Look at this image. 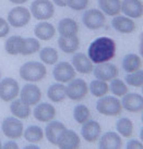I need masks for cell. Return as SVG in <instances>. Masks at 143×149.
Here are the masks:
<instances>
[{"instance_id": "1", "label": "cell", "mask_w": 143, "mask_h": 149, "mask_svg": "<svg viewBox=\"0 0 143 149\" xmlns=\"http://www.w3.org/2000/svg\"><path fill=\"white\" fill-rule=\"evenodd\" d=\"M116 42L113 38L102 36L94 39L88 48V57L95 64L109 62L116 56Z\"/></svg>"}, {"instance_id": "2", "label": "cell", "mask_w": 143, "mask_h": 149, "mask_svg": "<svg viewBox=\"0 0 143 149\" xmlns=\"http://www.w3.org/2000/svg\"><path fill=\"white\" fill-rule=\"evenodd\" d=\"M19 74L23 81L29 83H37L45 79L47 74V69L43 62L38 61H29L22 64Z\"/></svg>"}, {"instance_id": "3", "label": "cell", "mask_w": 143, "mask_h": 149, "mask_svg": "<svg viewBox=\"0 0 143 149\" xmlns=\"http://www.w3.org/2000/svg\"><path fill=\"white\" fill-rule=\"evenodd\" d=\"M96 110L98 113L106 116H118L121 114V101L118 97L114 96H103L96 102Z\"/></svg>"}, {"instance_id": "4", "label": "cell", "mask_w": 143, "mask_h": 149, "mask_svg": "<svg viewBox=\"0 0 143 149\" xmlns=\"http://www.w3.org/2000/svg\"><path fill=\"white\" fill-rule=\"evenodd\" d=\"M29 12L38 21H48L55 14V7L50 0H34Z\"/></svg>"}, {"instance_id": "5", "label": "cell", "mask_w": 143, "mask_h": 149, "mask_svg": "<svg viewBox=\"0 0 143 149\" xmlns=\"http://www.w3.org/2000/svg\"><path fill=\"white\" fill-rule=\"evenodd\" d=\"M1 131L9 139H19L23 136L24 125L20 119L15 116H8L1 123Z\"/></svg>"}, {"instance_id": "6", "label": "cell", "mask_w": 143, "mask_h": 149, "mask_svg": "<svg viewBox=\"0 0 143 149\" xmlns=\"http://www.w3.org/2000/svg\"><path fill=\"white\" fill-rule=\"evenodd\" d=\"M31 17H32V14L29 9L22 6H17L8 12L7 21L10 24V26H13L15 29H21L29 24Z\"/></svg>"}, {"instance_id": "7", "label": "cell", "mask_w": 143, "mask_h": 149, "mask_svg": "<svg viewBox=\"0 0 143 149\" xmlns=\"http://www.w3.org/2000/svg\"><path fill=\"white\" fill-rule=\"evenodd\" d=\"M66 94L69 99L73 101H81L88 96V85L83 79H71L68 86H66Z\"/></svg>"}, {"instance_id": "8", "label": "cell", "mask_w": 143, "mask_h": 149, "mask_svg": "<svg viewBox=\"0 0 143 149\" xmlns=\"http://www.w3.org/2000/svg\"><path fill=\"white\" fill-rule=\"evenodd\" d=\"M82 22L86 29L95 31L104 26L106 17L100 9H88L82 15Z\"/></svg>"}, {"instance_id": "9", "label": "cell", "mask_w": 143, "mask_h": 149, "mask_svg": "<svg viewBox=\"0 0 143 149\" xmlns=\"http://www.w3.org/2000/svg\"><path fill=\"white\" fill-rule=\"evenodd\" d=\"M20 93L19 83L12 77L0 79V99L8 102L15 99Z\"/></svg>"}, {"instance_id": "10", "label": "cell", "mask_w": 143, "mask_h": 149, "mask_svg": "<svg viewBox=\"0 0 143 149\" xmlns=\"http://www.w3.org/2000/svg\"><path fill=\"white\" fill-rule=\"evenodd\" d=\"M76 71L72 66L71 63L67 61H60L56 63L54 71H53V76L58 83H69L71 79L76 77Z\"/></svg>"}, {"instance_id": "11", "label": "cell", "mask_w": 143, "mask_h": 149, "mask_svg": "<svg viewBox=\"0 0 143 149\" xmlns=\"http://www.w3.org/2000/svg\"><path fill=\"white\" fill-rule=\"evenodd\" d=\"M20 99L29 107L36 106L42 99V91L35 83L25 84L20 91Z\"/></svg>"}, {"instance_id": "12", "label": "cell", "mask_w": 143, "mask_h": 149, "mask_svg": "<svg viewBox=\"0 0 143 149\" xmlns=\"http://www.w3.org/2000/svg\"><path fill=\"white\" fill-rule=\"evenodd\" d=\"M93 73H94L95 79L108 82V81H111L115 77H118L119 69H118V66L116 64H114V63L104 62L97 64L93 69Z\"/></svg>"}, {"instance_id": "13", "label": "cell", "mask_w": 143, "mask_h": 149, "mask_svg": "<svg viewBox=\"0 0 143 149\" xmlns=\"http://www.w3.org/2000/svg\"><path fill=\"white\" fill-rule=\"evenodd\" d=\"M81 145L80 136L78 135L73 130H68L64 128L62 132L60 133L57 141V146L59 148L62 149H76L79 148Z\"/></svg>"}, {"instance_id": "14", "label": "cell", "mask_w": 143, "mask_h": 149, "mask_svg": "<svg viewBox=\"0 0 143 149\" xmlns=\"http://www.w3.org/2000/svg\"><path fill=\"white\" fill-rule=\"evenodd\" d=\"M122 109L131 113H139L143 110V97L137 93H127L122 96Z\"/></svg>"}, {"instance_id": "15", "label": "cell", "mask_w": 143, "mask_h": 149, "mask_svg": "<svg viewBox=\"0 0 143 149\" xmlns=\"http://www.w3.org/2000/svg\"><path fill=\"white\" fill-rule=\"evenodd\" d=\"M102 134L101 124L95 120H88L82 124L81 127V135L88 143H95L98 141Z\"/></svg>"}, {"instance_id": "16", "label": "cell", "mask_w": 143, "mask_h": 149, "mask_svg": "<svg viewBox=\"0 0 143 149\" xmlns=\"http://www.w3.org/2000/svg\"><path fill=\"white\" fill-rule=\"evenodd\" d=\"M34 118L39 122L47 123L56 116V108L48 102H38L33 111Z\"/></svg>"}, {"instance_id": "17", "label": "cell", "mask_w": 143, "mask_h": 149, "mask_svg": "<svg viewBox=\"0 0 143 149\" xmlns=\"http://www.w3.org/2000/svg\"><path fill=\"white\" fill-rule=\"evenodd\" d=\"M71 61V64L74 68V70L81 74H90L91 72H93L94 63L83 52H76L74 56L72 57Z\"/></svg>"}, {"instance_id": "18", "label": "cell", "mask_w": 143, "mask_h": 149, "mask_svg": "<svg viewBox=\"0 0 143 149\" xmlns=\"http://www.w3.org/2000/svg\"><path fill=\"white\" fill-rule=\"evenodd\" d=\"M121 12L130 19H140L143 15V3L141 0H123Z\"/></svg>"}, {"instance_id": "19", "label": "cell", "mask_w": 143, "mask_h": 149, "mask_svg": "<svg viewBox=\"0 0 143 149\" xmlns=\"http://www.w3.org/2000/svg\"><path fill=\"white\" fill-rule=\"evenodd\" d=\"M98 143V147L102 149H119L122 146L121 136L117 132L108 131L102 135Z\"/></svg>"}, {"instance_id": "20", "label": "cell", "mask_w": 143, "mask_h": 149, "mask_svg": "<svg viewBox=\"0 0 143 149\" xmlns=\"http://www.w3.org/2000/svg\"><path fill=\"white\" fill-rule=\"evenodd\" d=\"M66 127V125L63 124L60 121H54L51 120L47 122V125L45 127V133L44 135L46 136L48 143H50L51 145L57 146V141H58V137L60 133L62 132Z\"/></svg>"}, {"instance_id": "21", "label": "cell", "mask_w": 143, "mask_h": 149, "mask_svg": "<svg viewBox=\"0 0 143 149\" xmlns=\"http://www.w3.org/2000/svg\"><path fill=\"white\" fill-rule=\"evenodd\" d=\"M111 26L121 34H131L135 29V23L133 20L125 15H116L113 17Z\"/></svg>"}, {"instance_id": "22", "label": "cell", "mask_w": 143, "mask_h": 149, "mask_svg": "<svg viewBox=\"0 0 143 149\" xmlns=\"http://www.w3.org/2000/svg\"><path fill=\"white\" fill-rule=\"evenodd\" d=\"M34 35L41 40H50L56 35V29L49 22L41 21L34 27Z\"/></svg>"}, {"instance_id": "23", "label": "cell", "mask_w": 143, "mask_h": 149, "mask_svg": "<svg viewBox=\"0 0 143 149\" xmlns=\"http://www.w3.org/2000/svg\"><path fill=\"white\" fill-rule=\"evenodd\" d=\"M58 32L62 37H72L79 33V24L71 17L61 19L58 23Z\"/></svg>"}, {"instance_id": "24", "label": "cell", "mask_w": 143, "mask_h": 149, "mask_svg": "<svg viewBox=\"0 0 143 149\" xmlns=\"http://www.w3.org/2000/svg\"><path fill=\"white\" fill-rule=\"evenodd\" d=\"M142 58L139 54H128L122 59V70L127 73H132L135 71H139L142 69Z\"/></svg>"}, {"instance_id": "25", "label": "cell", "mask_w": 143, "mask_h": 149, "mask_svg": "<svg viewBox=\"0 0 143 149\" xmlns=\"http://www.w3.org/2000/svg\"><path fill=\"white\" fill-rule=\"evenodd\" d=\"M10 111L13 114V116H15L20 120H24V119H27L31 113H32V110H31V107L29 104H24L21 99H13L11 101V104H10Z\"/></svg>"}, {"instance_id": "26", "label": "cell", "mask_w": 143, "mask_h": 149, "mask_svg": "<svg viewBox=\"0 0 143 149\" xmlns=\"http://www.w3.org/2000/svg\"><path fill=\"white\" fill-rule=\"evenodd\" d=\"M58 46L60 50L64 54H76L80 48V39L78 35L72 37H62L58 38Z\"/></svg>"}, {"instance_id": "27", "label": "cell", "mask_w": 143, "mask_h": 149, "mask_svg": "<svg viewBox=\"0 0 143 149\" xmlns=\"http://www.w3.org/2000/svg\"><path fill=\"white\" fill-rule=\"evenodd\" d=\"M98 6L102 12L109 17L119 15L121 12V0H98Z\"/></svg>"}, {"instance_id": "28", "label": "cell", "mask_w": 143, "mask_h": 149, "mask_svg": "<svg viewBox=\"0 0 143 149\" xmlns=\"http://www.w3.org/2000/svg\"><path fill=\"white\" fill-rule=\"evenodd\" d=\"M47 97L50 100L51 102H62L63 100L67 98V94H66V86L62 83H55L51 84L48 87L47 91Z\"/></svg>"}, {"instance_id": "29", "label": "cell", "mask_w": 143, "mask_h": 149, "mask_svg": "<svg viewBox=\"0 0 143 149\" xmlns=\"http://www.w3.org/2000/svg\"><path fill=\"white\" fill-rule=\"evenodd\" d=\"M23 39L24 38L21 36H17V35H13L6 40L4 44V50L10 56H18V54H21L22 45H23Z\"/></svg>"}, {"instance_id": "30", "label": "cell", "mask_w": 143, "mask_h": 149, "mask_svg": "<svg viewBox=\"0 0 143 149\" xmlns=\"http://www.w3.org/2000/svg\"><path fill=\"white\" fill-rule=\"evenodd\" d=\"M44 131L42 127H39L37 125H29L23 131V137L25 138L26 141L37 144L39 141L44 139Z\"/></svg>"}, {"instance_id": "31", "label": "cell", "mask_w": 143, "mask_h": 149, "mask_svg": "<svg viewBox=\"0 0 143 149\" xmlns=\"http://www.w3.org/2000/svg\"><path fill=\"white\" fill-rule=\"evenodd\" d=\"M133 128H135V125H133V122L128 119V118H121L117 121L116 123V130H117V133L120 135L121 137H125V138H130L133 134Z\"/></svg>"}, {"instance_id": "32", "label": "cell", "mask_w": 143, "mask_h": 149, "mask_svg": "<svg viewBox=\"0 0 143 149\" xmlns=\"http://www.w3.org/2000/svg\"><path fill=\"white\" fill-rule=\"evenodd\" d=\"M88 91H91V94L93 96H95L97 98H101L103 96L107 95V93L109 91V86H108L107 82L96 79L90 83Z\"/></svg>"}, {"instance_id": "33", "label": "cell", "mask_w": 143, "mask_h": 149, "mask_svg": "<svg viewBox=\"0 0 143 149\" xmlns=\"http://www.w3.org/2000/svg\"><path fill=\"white\" fill-rule=\"evenodd\" d=\"M41 50V44L37 38L27 37L23 39V45H22L21 54L22 56H31L38 52Z\"/></svg>"}, {"instance_id": "34", "label": "cell", "mask_w": 143, "mask_h": 149, "mask_svg": "<svg viewBox=\"0 0 143 149\" xmlns=\"http://www.w3.org/2000/svg\"><path fill=\"white\" fill-rule=\"evenodd\" d=\"M39 59L43 61L44 64L53 65L58 62V51L53 47H45L39 50Z\"/></svg>"}, {"instance_id": "35", "label": "cell", "mask_w": 143, "mask_h": 149, "mask_svg": "<svg viewBox=\"0 0 143 149\" xmlns=\"http://www.w3.org/2000/svg\"><path fill=\"white\" fill-rule=\"evenodd\" d=\"M73 118L79 124H83L84 122L90 120L91 111L85 104H76L73 109Z\"/></svg>"}, {"instance_id": "36", "label": "cell", "mask_w": 143, "mask_h": 149, "mask_svg": "<svg viewBox=\"0 0 143 149\" xmlns=\"http://www.w3.org/2000/svg\"><path fill=\"white\" fill-rule=\"evenodd\" d=\"M109 86V91L113 93V95L115 97H122L123 95H126L128 93V86L127 84L121 81L120 79H117L115 77L110 81V85Z\"/></svg>"}, {"instance_id": "37", "label": "cell", "mask_w": 143, "mask_h": 149, "mask_svg": "<svg viewBox=\"0 0 143 149\" xmlns=\"http://www.w3.org/2000/svg\"><path fill=\"white\" fill-rule=\"evenodd\" d=\"M127 85H130L132 87H142L143 85V71L142 69L139 71H135L132 73H128L125 77Z\"/></svg>"}, {"instance_id": "38", "label": "cell", "mask_w": 143, "mask_h": 149, "mask_svg": "<svg viewBox=\"0 0 143 149\" xmlns=\"http://www.w3.org/2000/svg\"><path fill=\"white\" fill-rule=\"evenodd\" d=\"M88 6V0H69L67 7L74 11H82V10H85Z\"/></svg>"}, {"instance_id": "39", "label": "cell", "mask_w": 143, "mask_h": 149, "mask_svg": "<svg viewBox=\"0 0 143 149\" xmlns=\"http://www.w3.org/2000/svg\"><path fill=\"white\" fill-rule=\"evenodd\" d=\"M9 32H10V24L6 19L0 17V38L6 37Z\"/></svg>"}, {"instance_id": "40", "label": "cell", "mask_w": 143, "mask_h": 149, "mask_svg": "<svg viewBox=\"0 0 143 149\" xmlns=\"http://www.w3.org/2000/svg\"><path fill=\"white\" fill-rule=\"evenodd\" d=\"M127 148L128 149H142L143 144L138 139H130L127 143Z\"/></svg>"}, {"instance_id": "41", "label": "cell", "mask_w": 143, "mask_h": 149, "mask_svg": "<svg viewBox=\"0 0 143 149\" xmlns=\"http://www.w3.org/2000/svg\"><path fill=\"white\" fill-rule=\"evenodd\" d=\"M2 148H6V149H17L19 148V145L17 144V141H14V139H10L8 141L7 143H4V145H2Z\"/></svg>"}, {"instance_id": "42", "label": "cell", "mask_w": 143, "mask_h": 149, "mask_svg": "<svg viewBox=\"0 0 143 149\" xmlns=\"http://www.w3.org/2000/svg\"><path fill=\"white\" fill-rule=\"evenodd\" d=\"M68 1L69 0H53V3L58 6V7H67L68 6Z\"/></svg>"}, {"instance_id": "43", "label": "cell", "mask_w": 143, "mask_h": 149, "mask_svg": "<svg viewBox=\"0 0 143 149\" xmlns=\"http://www.w3.org/2000/svg\"><path fill=\"white\" fill-rule=\"evenodd\" d=\"M11 3L13 4H17V6H21V4L25 3V2H27L29 0H9Z\"/></svg>"}, {"instance_id": "44", "label": "cell", "mask_w": 143, "mask_h": 149, "mask_svg": "<svg viewBox=\"0 0 143 149\" xmlns=\"http://www.w3.org/2000/svg\"><path fill=\"white\" fill-rule=\"evenodd\" d=\"M25 148L26 149H32V148H34V149H38L39 147H38L36 144H33V143H29V145H26L25 146Z\"/></svg>"}, {"instance_id": "45", "label": "cell", "mask_w": 143, "mask_h": 149, "mask_svg": "<svg viewBox=\"0 0 143 149\" xmlns=\"http://www.w3.org/2000/svg\"><path fill=\"white\" fill-rule=\"evenodd\" d=\"M0 148H2V144H1V141H0Z\"/></svg>"}, {"instance_id": "46", "label": "cell", "mask_w": 143, "mask_h": 149, "mask_svg": "<svg viewBox=\"0 0 143 149\" xmlns=\"http://www.w3.org/2000/svg\"><path fill=\"white\" fill-rule=\"evenodd\" d=\"M0 79H1V72H0Z\"/></svg>"}]
</instances>
